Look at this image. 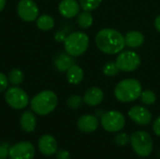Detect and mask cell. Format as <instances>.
<instances>
[{
  "instance_id": "cell-1",
  "label": "cell",
  "mask_w": 160,
  "mask_h": 159,
  "mask_svg": "<svg viewBox=\"0 0 160 159\" xmlns=\"http://www.w3.org/2000/svg\"><path fill=\"white\" fill-rule=\"evenodd\" d=\"M96 45L104 53L116 54L121 52L126 46L125 37L115 29L104 28L97 34Z\"/></svg>"
},
{
  "instance_id": "cell-2",
  "label": "cell",
  "mask_w": 160,
  "mask_h": 159,
  "mask_svg": "<svg viewBox=\"0 0 160 159\" xmlns=\"http://www.w3.org/2000/svg\"><path fill=\"white\" fill-rule=\"evenodd\" d=\"M142 92L140 82L136 79H125L114 88V96L121 102H131L141 97Z\"/></svg>"
},
{
  "instance_id": "cell-3",
  "label": "cell",
  "mask_w": 160,
  "mask_h": 159,
  "mask_svg": "<svg viewBox=\"0 0 160 159\" xmlns=\"http://www.w3.org/2000/svg\"><path fill=\"white\" fill-rule=\"evenodd\" d=\"M58 103L55 93L45 90L36 95L30 102L31 109L38 115H47L54 111Z\"/></svg>"
},
{
  "instance_id": "cell-4",
  "label": "cell",
  "mask_w": 160,
  "mask_h": 159,
  "mask_svg": "<svg viewBox=\"0 0 160 159\" xmlns=\"http://www.w3.org/2000/svg\"><path fill=\"white\" fill-rule=\"evenodd\" d=\"M89 46L88 36L80 31L73 32L67 36L64 41V47L67 52L71 56H80L83 54Z\"/></svg>"
},
{
  "instance_id": "cell-5",
  "label": "cell",
  "mask_w": 160,
  "mask_h": 159,
  "mask_svg": "<svg viewBox=\"0 0 160 159\" xmlns=\"http://www.w3.org/2000/svg\"><path fill=\"white\" fill-rule=\"evenodd\" d=\"M130 143L134 152L142 157H147L153 152V140L151 136L143 130L132 133Z\"/></svg>"
},
{
  "instance_id": "cell-6",
  "label": "cell",
  "mask_w": 160,
  "mask_h": 159,
  "mask_svg": "<svg viewBox=\"0 0 160 159\" xmlns=\"http://www.w3.org/2000/svg\"><path fill=\"white\" fill-rule=\"evenodd\" d=\"M125 125V116L118 111H110L101 116V126L108 132H118L124 128Z\"/></svg>"
},
{
  "instance_id": "cell-7",
  "label": "cell",
  "mask_w": 160,
  "mask_h": 159,
  "mask_svg": "<svg viewBox=\"0 0 160 159\" xmlns=\"http://www.w3.org/2000/svg\"><path fill=\"white\" fill-rule=\"evenodd\" d=\"M119 70L131 72L136 70L141 65L140 55L133 51H124L119 52L115 61Z\"/></svg>"
},
{
  "instance_id": "cell-8",
  "label": "cell",
  "mask_w": 160,
  "mask_h": 159,
  "mask_svg": "<svg viewBox=\"0 0 160 159\" xmlns=\"http://www.w3.org/2000/svg\"><path fill=\"white\" fill-rule=\"evenodd\" d=\"M5 99L7 103L15 110L24 109L29 102L28 95L22 89L13 86L7 90L5 94Z\"/></svg>"
},
{
  "instance_id": "cell-9",
  "label": "cell",
  "mask_w": 160,
  "mask_h": 159,
  "mask_svg": "<svg viewBox=\"0 0 160 159\" xmlns=\"http://www.w3.org/2000/svg\"><path fill=\"white\" fill-rule=\"evenodd\" d=\"M19 17L24 22H34L38 16V7L33 0H20L17 5Z\"/></svg>"
},
{
  "instance_id": "cell-10",
  "label": "cell",
  "mask_w": 160,
  "mask_h": 159,
  "mask_svg": "<svg viewBox=\"0 0 160 159\" xmlns=\"http://www.w3.org/2000/svg\"><path fill=\"white\" fill-rule=\"evenodd\" d=\"M10 159H33L35 157V147L29 142H21L9 148Z\"/></svg>"
},
{
  "instance_id": "cell-11",
  "label": "cell",
  "mask_w": 160,
  "mask_h": 159,
  "mask_svg": "<svg viewBox=\"0 0 160 159\" xmlns=\"http://www.w3.org/2000/svg\"><path fill=\"white\" fill-rule=\"evenodd\" d=\"M128 116L140 126H147L152 121L151 112L142 106H134L128 112Z\"/></svg>"
},
{
  "instance_id": "cell-12",
  "label": "cell",
  "mask_w": 160,
  "mask_h": 159,
  "mask_svg": "<svg viewBox=\"0 0 160 159\" xmlns=\"http://www.w3.org/2000/svg\"><path fill=\"white\" fill-rule=\"evenodd\" d=\"M38 150L40 153L46 157H51L56 154L57 152V142L54 137L52 135L46 134L40 137L38 140Z\"/></svg>"
},
{
  "instance_id": "cell-13",
  "label": "cell",
  "mask_w": 160,
  "mask_h": 159,
  "mask_svg": "<svg viewBox=\"0 0 160 159\" xmlns=\"http://www.w3.org/2000/svg\"><path fill=\"white\" fill-rule=\"evenodd\" d=\"M58 10L63 17L70 19L78 15L80 11V4L76 0H62L59 3Z\"/></svg>"
},
{
  "instance_id": "cell-14",
  "label": "cell",
  "mask_w": 160,
  "mask_h": 159,
  "mask_svg": "<svg viewBox=\"0 0 160 159\" xmlns=\"http://www.w3.org/2000/svg\"><path fill=\"white\" fill-rule=\"evenodd\" d=\"M98 119L92 114H85L79 118L77 122L78 128L84 133H92L98 127Z\"/></svg>"
},
{
  "instance_id": "cell-15",
  "label": "cell",
  "mask_w": 160,
  "mask_h": 159,
  "mask_svg": "<svg viewBox=\"0 0 160 159\" xmlns=\"http://www.w3.org/2000/svg\"><path fill=\"white\" fill-rule=\"evenodd\" d=\"M104 98L103 91L98 87H91L89 88L83 96V101L88 106L94 107L99 105Z\"/></svg>"
},
{
  "instance_id": "cell-16",
  "label": "cell",
  "mask_w": 160,
  "mask_h": 159,
  "mask_svg": "<svg viewBox=\"0 0 160 159\" xmlns=\"http://www.w3.org/2000/svg\"><path fill=\"white\" fill-rule=\"evenodd\" d=\"M144 42V36L140 31H130L125 36V43L128 47L136 49L141 47Z\"/></svg>"
},
{
  "instance_id": "cell-17",
  "label": "cell",
  "mask_w": 160,
  "mask_h": 159,
  "mask_svg": "<svg viewBox=\"0 0 160 159\" xmlns=\"http://www.w3.org/2000/svg\"><path fill=\"white\" fill-rule=\"evenodd\" d=\"M20 125L25 132H33L37 127L36 116L31 112H24L20 119Z\"/></svg>"
},
{
  "instance_id": "cell-18",
  "label": "cell",
  "mask_w": 160,
  "mask_h": 159,
  "mask_svg": "<svg viewBox=\"0 0 160 159\" xmlns=\"http://www.w3.org/2000/svg\"><path fill=\"white\" fill-rule=\"evenodd\" d=\"M55 67L60 72L68 71V69L74 65V60L68 53H60L54 60Z\"/></svg>"
},
{
  "instance_id": "cell-19",
  "label": "cell",
  "mask_w": 160,
  "mask_h": 159,
  "mask_svg": "<svg viewBox=\"0 0 160 159\" xmlns=\"http://www.w3.org/2000/svg\"><path fill=\"white\" fill-rule=\"evenodd\" d=\"M67 79L71 84H79L83 80V70L78 65H73L67 71Z\"/></svg>"
},
{
  "instance_id": "cell-20",
  "label": "cell",
  "mask_w": 160,
  "mask_h": 159,
  "mask_svg": "<svg viewBox=\"0 0 160 159\" xmlns=\"http://www.w3.org/2000/svg\"><path fill=\"white\" fill-rule=\"evenodd\" d=\"M37 26L42 31H49L54 26V20L48 14L41 15L37 19Z\"/></svg>"
},
{
  "instance_id": "cell-21",
  "label": "cell",
  "mask_w": 160,
  "mask_h": 159,
  "mask_svg": "<svg viewBox=\"0 0 160 159\" xmlns=\"http://www.w3.org/2000/svg\"><path fill=\"white\" fill-rule=\"evenodd\" d=\"M77 22L78 25L82 29L89 28L93 23V16L90 13V11L84 10L83 12L80 13L77 18Z\"/></svg>"
},
{
  "instance_id": "cell-22",
  "label": "cell",
  "mask_w": 160,
  "mask_h": 159,
  "mask_svg": "<svg viewBox=\"0 0 160 159\" xmlns=\"http://www.w3.org/2000/svg\"><path fill=\"white\" fill-rule=\"evenodd\" d=\"M22 80H23V74H22V70H20L18 68L12 69L9 72V74H8V81L13 85H19V84H21L22 82Z\"/></svg>"
},
{
  "instance_id": "cell-23",
  "label": "cell",
  "mask_w": 160,
  "mask_h": 159,
  "mask_svg": "<svg viewBox=\"0 0 160 159\" xmlns=\"http://www.w3.org/2000/svg\"><path fill=\"white\" fill-rule=\"evenodd\" d=\"M141 100L144 105H152L156 102V94L151 90H144L141 94Z\"/></svg>"
},
{
  "instance_id": "cell-24",
  "label": "cell",
  "mask_w": 160,
  "mask_h": 159,
  "mask_svg": "<svg viewBox=\"0 0 160 159\" xmlns=\"http://www.w3.org/2000/svg\"><path fill=\"white\" fill-rule=\"evenodd\" d=\"M80 6L83 10L92 11L98 7L102 0H79Z\"/></svg>"
},
{
  "instance_id": "cell-25",
  "label": "cell",
  "mask_w": 160,
  "mask_h": 159,
  "mask_svg": "<svg viewBox=\"0 0 160 159\" xmlns=\"http://www.w3.org/2000/svg\"><path fill=\"white\" fill-rule=\"evenodd\" d=\"M119 72V68L115 62H108L103 67V73L108 77L115 76Z\"/></svg>"
},
{
  "instance_id": "cell-26",
  "label": "cell",
  "mask_w": 160,
  "mask_h": 159,
  "mask_svg": "<svg viewBox=\"0 0 160 159\" xmlns=\"http://www.w3.org/2000/svg\"><path fill=\"white\" fill-rule=\"evenodd\" d=\"M82 97L80 96L73 95V96L68 97V99L67 101V104L71 109H77L82 105Z\"/></svg>"
},
{
  "instance_id": "cell-27",
  "label": "cell",
  "mask_w": 160,
  "mask_h": 159,
  "mask_svg": "<svg viewBox=\"0 0 160 159\" xmlns=\"http://www.w3.org/2000/svg\"><path fill=\"white\" fill-rule=\"evenodd\" d=\"M130 142V138L126 133H119L114 138V142L120 146H125Z\"/></svg>"
},
{
  "instance_id": "cell-28",
  "label": "cell",
  "mask_w": 160,
  "mask_h": 159,
  "mask_svg": "<svg viewBox=\"0 0 160 159\" xmlns=\"http://www.w3.org/2000/svg\"><path fill=\"white\" fill-rule=\"evenodd\" d=\"M8 153L9 149L8 148V144H0V159H7V157H8Z\"/></svg>"
},
{
  "instance_id": "cell-29",
  "label": "cell",
  "mask_w": 160,
  "mask_h": 159,
  "mask_svg": "<svg viewBox=\"0 0 160 159\" xmlns=\"http://www.w3.org/2000/svg\"><path fill=\"white\" fill-rule=\"evenodd\" d=\"M8 79L5 74L0 72V93L5 91L8 87Z\"/></svg>"
},
{
  "instance_id": "cell-30",
  "label": "cell",
  "mask_w": 160,
  "mask_h": 159,
  "mask_svg": "<svg viewBox=\"0 0 160 159\" xmlns=\"http://www.w3.org/2000/svg\"><path fill=\"white\" fill-rule=\"evenodd\" d=\"M56 159H70L69 153L65 150H61L56 152Z\"/></svg>"
},
{
  "instance_id": "cell-31",
  "label": "cell",
  "mask_w": 160,
  "mask_h": 159,
  "mask_svg": "<svg viewBox=\"0 0 160 159\" xmlns=\"http://www.w3.org/2000/svg\"><path fill=\"white\" fill-rule=\"evenodd\" d=\"M153 130L156 133V135L160 136V116L155 120L153 124Z\"/></svg>"
},
{
  "instance_id": "cell-32",
  "label": "cell",
  "mask_w": 160,
  "mask_h": 159,
  "mask_svg": "<svg viewBox=\"0 0 160 159\" xmlns=\"http://www.w3.org/2000/svg\"><path fill=\"white\" fill-rule=\"evenodd\" d=\"M54 37H55V40H56V41H58V42H64L65 39H66V37H67V36L65 35L64 32L59 31V32H57V33L55 34Z\"/></svg>"
},
{
  "instance_id": "cell-33",
  "label": "cell",
  "mask_w": 160,
  "mask_h": 159,
  "mask_svg": "<svg viewBox=\"0 0 160 159\" xmlns=\"http://www.w3.org/2000/svg\"><path fill=\"white\" fill-rule=\"evenodd\" d=\"M155 26H156V29L160 33V15H158L155 20Z\"/></svg>"
},
{
  "instance_id": "cell-34",
  "label": "cell",
  "mask_w": 160,
  "mask_h": 159,
  "mask_svg": "<svg viewBox=\"0 0 160 159\" xmlns=\"http://www.w3.org/2000/svg\"><path fill=\"white\" fill-rule=\"evenodd\" d=\"M6 2L7 0H0V11H2L6 6Z\"/></svg>"
}]
</instances>
